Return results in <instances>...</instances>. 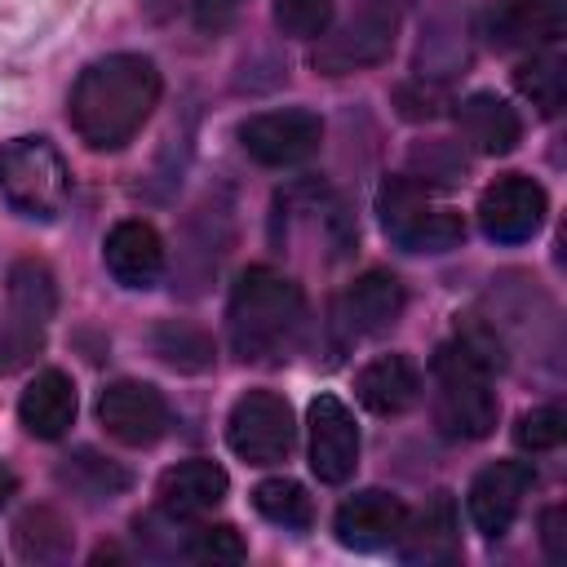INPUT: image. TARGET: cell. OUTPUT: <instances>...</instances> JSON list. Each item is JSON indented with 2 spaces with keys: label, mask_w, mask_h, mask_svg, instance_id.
<instances>
[{
  "label": "cell",
  "mask_w": 567,
  "mask_h": 567,
  "mask_svg": "<svg viewBox=\"0 0 567 567\" xmlns=\"http://www.w3.org/2000/svg\"><path fill=\"white\" fill-rule=\"evenodd\" d=\"M394 35H399V0H359L350 22L337 27L328 40H319L310 62L323 75L368 71L394 53Z\"/></svg>",
  "instance_id": "8992f818"
},
{
  "label": "cell",
  "mask_w": 567,
  "mask_h": 567,
  "mask_svg": "<svg viewBox=\"0 0 567 567\" xmlns=\"http://www.w3.org/2000/svg\"><path fill=\"white\" fill-rule=\"evenodd\" d=\"M310 425V470L319 483H346L359 465V425L337 394H315L306 408Z\"/></svg>",
  "instance_id": "7c38bea8"
},
{
  "label": "cell",
  "mask_w": 567,
  "mask_h": 567,
  "mask_svg": "<svg viewBox=\"0 0 567 567\" xmlns=\"http://www.w3.org/2000/svg\"><path fill=\"white\" fill-rule=\"evenodd\" d=\"M483 40L496 49H545L567 35V0H496L483 22Z\"/></svg>",
  "instance_id": "4fadbf2b"
},
{
  "label": "cell",
  "mask_w": 567,
  "mask_h": 567,
  "mask_svg": "<svg viewBox=\"0 0 567 567\" xmlns=\"http://www.w3.org/2000/svg\"><path fill=\"white\" fill-rule=\"evenodd\" d=\"M394 102H399V115H403V120H434L439 106H443V89L416 80V84H403V89L394 93Z\"/></svg>",
  "instance_id": "d6a6232c"
},
{
  "label": "cell",
  "mask_w": 567,
  "mask_h": 567,
  "mask_svg": "<svg viewBox=\"0 0 567 567\" xmlns=\"http://www.w3.org/2000/svg\"><path fill=\"white\" fill-rule=\"evenodd\" d=\"M540 545L549 563H567V509L563 505L540 509Z\"/></svg>",
  "instance_id": "836d02e7"
},
{
  "label": "cell",
  "mask_w": 567,
  "mask_h": 567,
  "mask_svg": "<svg viewBox=\"0 0 567 567\" xmlns=\"http://www.w3.org/2000/svg\"><path fill=\"white\" fill-rule=\"evenodd\" d=\"M252 509H257L266 523L292 527V532L310 527V518H315L310 492H306L297 478H266V483H257V487H252Z\"/></svg>",
  "instance_id": "4316f807"
},
{
  "label": "cell",
  "mask_w": 567,
  "mask_h": 567,
  "mask_svg": "<svg viewBox=\"0 0 567 567\" xmlns=\"http://www.w3.org/2000/svg\"><path fill=\"white\" fill-rule=\"evenodd\" d=\"M306 323V292L292 275L270 266H248L226 301V332L230 350L244 363L279 359Z\"/></svg>",
  "instance_id": "3957f363"
},
{
  "label": "cell",
  "mask_w": 567,
  "mask_h": 567,
  "mask_svg": "<svg viewBox=\"0 0 567 567\" xmlns=\"http://www.w3.org/2000/svg\"><path fill=\"white\" fill-rule=\"evenodd\" d=\"M319 142H323V120L306 106L261 111L239 124V146L261 168H297L319 155Z\"/></svg>",
  "instance_id": "ba28073f"
},
{
  "label": "cell",
  "mask_w": 567,
  "mask_h": 567,
  "mask_svg": "<svg viewBox=\"0 0 567 567\" xmlns=\"http://www.w3.org/2000/svg\"><path fill=\"white\" fill-rule=\"evenodd\" d=\"M408 523V505L394 496V492H381V487H363L354 496H346L337 505V518H332V532L346 549L354 554H377V549H394L399 532Z\"/></svg>",
  "instance_id": "5bb4252c"
},
{
  "label": "cell",
  "mask_w": 567,
  "mask_h": 567,
  "mask_svg": "<svg viewBox=\"0 0 567 567\" xmlns=\"http://www.w3.org/2000/svg\"><path fill=\"white\" fill-rule=\"evenodd\" d=\"M40 350H44V323L4 306L0 310V377L22 372Z\"/></svg>",
  "instance_id": "f1b7e54d"
},
{
  "label": "cell",
  "mask_w": 567,
  "mask_h": 567,
  "mask_svg": "<svg viewBox=\"0 0 567 567\" xmlns=\"http://www.w3.org/2000/svg\"><path fill=\"white\" fill-rule=\"evenodd\" d=\"M456 128H461V137L478 155H509L523 142L518 111L505 97L487 93V89H478V93H470V97L456 102Z\"/></svg>",
  "instance_id": "ffe728a7"
},
{
  "label": "cell",
  "mask_w": 567,
  "mask_h": 567,
  "mask_svg": "<svg viewBox=\"0 0 567 567\" xmlns=\"http://www.w3.org/2000/svg\"><path fill=\"white\" fill-rule=\"evenodd\" d=\"M297 439V421L284 394L275 390H248L235 399L230 416H226V443L239 461L248 465H275L292 452Z\"/></svg>",
  "instance_id": "52a82bcc"
},
{
  "label": "cell",
  "mask_w": 567,
  "mask_h": 567,
  "mask_svg": "<svg viewBox=\"0 0 567 567\" xmlns=\"http://www.w3.org/2000/svg\"><path fill=\"white\" fill-rule=\"evenodd\" d=\"M536 483V470L532 461H492L474 474L470 492H465V509H470V523L487 536V540H501L518 509H523V496L532 492Z\"/></svg>",
  "instance_id": "8fae6325"
},
{
  "label": "cell",
  "mask_w": 567,
  "mask_h": 567,
  "mask_svg": "<svg viewBox=\"0 0 567 567\" xmlns=\"http://www.w3.org/2000/svg\"><path fill=\"white\" fill-rule=\"evenodd\" d=\"M4 297H9V310L27 315L35 323H49L53 310H58V279H53V270L44 261L22 257L4 275Z\"/></svg>",
  "instance_id": "d4e9b609"
},
{
  "label": "cell",
  "mask_w": 567,
  "mask_h": 567,
  "mask_svg": "<svg viewBox=\"0 0 567 567\" xmlns=\"http://www.w3.org/2000/svg\"><path fill=\"white\" fill-rule=\"evenodd\" d=\"M563 439H567V416L558 408H549V403L523 412L518 425H514V443L523 452H554Z\"/></svg>",
  "instance_id": "1f68e13d"
},
{
  "label": "cell",
  "mask_w": 567,
  "mask_h": 567,
  "mask_svg": "<svg viewBox=\"0 0 567 567\" xmlns=\"http://www.w3.org/2000/svg\"><path fill=\"white\" fill-rule=\"evenodd\" d=\"M102 261L120 288H155L164 275V239L151 221L124 217L102 239Z\"/></svg>",
  "instance_id": "e0dca14e"
},
{
  "label": "cell",
  "mask_w": 567,
  "mask_h": 567,
  "mask_svg": "<svg viewBox=\"0 0 567 567\" xmlns=\"http://www.w3.org/2000/svg\"><path fill=\"white\" fill-rule=\"evenodd\" d=\"M545 186L527 173H505L478 195V226L492 244H527L545 226Z\"/></svg>",
  "instance_id": "9c48e42d"
},
{
  "label": "cell",
  "mask_w": 567,
  "mask_h": 567,
  "mask_svg": "<svg viewBox=\"0 0 567 567\" xmlns=\"http://www.w3.org/2000/svg\"><path fill=\"white\" fill-rule=\"evenodd\" d=\"M239 4H244V0H190V18H195L199 31L217 35V31H226V27L235 22Z\"/></svg>",
  "instance_id": "e575fe53"
},
{
  "label": "cell",
  "mask_w": 567,
  "mask_h": 567,
  "mask_svg": "<svg viewBox=\"0 0 567 567\" xmlns=\"http://www.w3.org/2000/svg\"><path fill=\"white\" fill-rule=\"evenodd\" d=\"M173 4H177V0H142V9H146L151 18H168V13H173Z\"/></svg>",
  "instance_id": "8d00e7d4"
},
{
  "label": "cell",
  "mask_w": 567,
  "mask_h": 567,
  "mask_svg": "<svg viewBox=\"0 0 567 567\" xmlns=\"http://www.w3.org/2000/svg\"><path fill=\"white\" fill-rule=\"evenodd\" d=\"M13 492H18V478H13V470L0 461V509L9 505V496H13Z\"/></svg>",
  "instance_id": "d590c367"
},
{
  "label": "cell",
  "mask_w": 567,
  "mask_h": 567,
  "mask_svg": "<svg viewBox=\"0 0 567 567\" xmlns=\"http://www.w3.org/2000/svg\"><path fill=\"white\" fill-rule=\"evenodd\" d=\"M514 89L540 111V115H558L567 102V58L558 53H532L518 71H514Z\"/></svg>",
  "instance_id": "484cf974"
},
{
  "label": "cell",
  "mask_w": 567,
  "mask_h": 567,
  "mask_svg": "<svg viewBox=\"0 0 567 567\" xmlns=\"http://www.w3.org/2000/svg\"><path fill=\"white\" fill-rule=\"evenodd\" d=\"M0 195L18 217L53 221L71 195V168L49 137H13L0 146Z\"/></svg>",
  "instance_id": "277c9868"
},
{
  "label": "cell",
  "mask_w": 567,
  "mask_h": 567,
  "mask_svg": "<svg viewBox=\"0 0 567 567\" xmlns=\"http://www.w3.org/2000/svg\"><path fill=\"white\" fill-rule=\"evenodd\" d=\"M53 474H58V483H62L66 492H75V496H84V501H115V496H124V492L133 487V474H128L120 461H111V456H102V452H93V447L66 452Z\"/></svg>",
  "instance_id": "7402d4cb"
},
{
  "label": "cell",
  "mask_w": 567,
  "mask_h": 567,
  "mask_svg": "<svg viewBox=\"0 0 567 567\" xmlns=\"http://www.w3.org/2000/svg\"><path fill=\"white\" fill-rule=\"evenodd\" d=\"M381 226L403 252H452L465 244V217L452 204L430 199V186L412 177H390L377 195Z\"/></svg>",
  "instance_id": "5b68a950"
},
{
  "label": "cell",
  "mask_w": 567,
  "mask_h": 567,
  "mask_svg": "<svg viewBox=\"0 0 567 567\" xmlns=\"http://www.w3.org/2000/svg\"><path fill=\"white\" fill-rule=\"evenodd\" d=\"M403 306H408V292H403L399 275H390V270H363L337 297V323L350 337H381V332H390L403 319Z\"/></svg>",
  "instance_id": "2e32d148"
},
{
  "label": "cell",
  "mask_w": 567,
  "mask_h": 567,
  "mask_svg": "<svg viewBox=\"0 0 567 567\" xmlns=\"http://www.w3.org/2000/svg\"><path fill=\"white\" fill-rule=\"evenodd\" d=\"M275 27L292 40H319L332 27V0H275Z\"/></svg>",
  "instance_id": "4dcf8cb0"
},
{
  "label": "cell",
  "mask_w": 567,
  "mask_h": 567,
  "mask_svg": "<svg viewBox=\"0 0 567 567\" xmlns=\"http://www.w3.org/2000/svg\"><path fill=\"white\" fill-rule=\"evenodd\" d=\"M226 487H230V478L217 461L190 456V461H177L173 470L159 474L155 496H159V509H168L177 518H199L226 501Z\"/></svg>",
  "instance_id": "d6986e66"
},
{
  "label": "cell",
  "mask_w": 567,
  "mask_h": 567,
  "mask_svg": "<svg viewBox=\"0 0 567 567\" xmlns=\"http://www.w3.org/2000/svg\"><path fill=\"white\" fill-rule=\"evenodd\" d=\"M151 350L159 363H168L173 372H208L217 350H213V337L186 319H164L151 328Z\"/></svg>",
  "instance_id": "cb8c5ba5"
},
{
  "label": "cell",
  "mask_w": 567,
  "mask_h": 567,
  "mask_svg": "<svg viewBox=\"0 0 567 567\" xmlns=\"http://www.w3.org/2000/svg\"><path fill=\"white\" fill-rule=\"evenodd\" d=\"M505 363L496 328H465L447 346H439L430 377H434V425L452 443H474L496 430V390L492 372Z\"/></svg>",
  "instance_id": "7a4b0ae2"
},
{
  "label": "cell",
  "mask_w": 567,
  "mask_h": 567,
  "mask_svg": "<svg viewBox=\"0 0 567 567\" xmlns=\"http://www.w3.org/2000/svg\"><path fill=\"white\" fill-rule=\"evenodd\" d=\"M354 399L377 416H399L421 399V372L408 354H377L354 372Z\"/></svg>",
  "instance_id": "44dd1931"
},
{
  "label": "cell",
  "mask_w": 567,
  "mask_h": 567,
  "mask_svg": "<svg viewBox=\"0 0 567 567\" xmlns=\"http://www.w3.org/2000/svg\"><path fill=\"white\" fill-rule=\"evenodd\" d=\"M465 173H470V159H465V151H461L456 142L434 137V142H416V146L408 151V177L421 182V186L447 190V186L465 182Z\"/></svg>",
  "instance_id": "83f0119b"
},
{
  "label": "cell",
  "mask_w": 567,
  "mask_h": 567,
  "mask_svg": "<svg viewBox=\"0 0 567 567\" xmlns=\"http://www.w3.org/2000/svg\"><path fill=\"white\" fill-rule=\"evenodd\" d=\"M190 563H208V567H235L248 558V545L244 536L230 527V523H213V527H190L186 536V554Z\"/></svg>",
  "instance_id": "f546056e"
},
{
  "label": "cell",
  "mask_w": 567,
  "mask_h": 567,
  "mask_svg": "<svg viewBox=\"0 0 567 567\" xmlns=\"http://www.w3.org/2000/svg\"><path fill=\"white\" fill-rule=\"evenodd\" d=\"M399 563L408 567H443L461 558V518L456 501L447 492H434L416 514H408L399 540H394Z\"/></svg>",
  "instance_id": "9a60e30c"
},
{
  "label": "cell",
  "mask_w": 567,
  "mask_h": 567,
  "mask_svg": "<svg viewBox=\"0 0 567 567\" xmlns=\"http://www.w3.org/2000/svg\"><path fill=\"white\" fill-rule=\"evenodd\" d=\"M159 66L146 53H106L75 75L66 120L89 151H120L159 106Z\"/></svg>",
  "instance_id": "6da1fadb"
},
{
  "label": "cell",
  "mask_w": 567,
  "mask_h": 567,
  "mask_svg": "<svg viewBox=\"0 0 567 567\" xmlns=\"http://www.w3.org/2000/svg\"><path fill=\"white\" fill-rule=\"evenodd\" d=\"M13 549L22 563H66L75 549V532L58 509L31 505L13 523Z\"/></svg>",
  "instance_id": "603a6c76"
},
{
  "label": "cell",
  "mask_w": 567,
  "mask_h": 567,
  "mask_svg": "<svg viewBox=\"0 0 567 567\" xmlns=\"http://www.w3.org/2000/svg\"><path fill=\"white\" fill-rule=\"evenodd\" d=\"M102 430L124 447H151L168 430V399L151 381H111L97 394Z\"/></svg>",
  "instance_id": "30bf717a"
},
{
  "label": "cell",
  "mask_w": 567,
  "mask_h": 567,
  "mask_svg": "<svg viewBox=\"0 0 567 567\" xmlns=\"http://www.w3.org/2000/svg\"><path fill=\"white\" fill-rule=\"evenodd\" d=\"M75 381L62 372V368H44L27 381V390L18 394V421L31 439H62L75 421Z\"/></svg>",
  "instance_id": "ac0fdd59"
}]
</instances>
